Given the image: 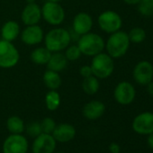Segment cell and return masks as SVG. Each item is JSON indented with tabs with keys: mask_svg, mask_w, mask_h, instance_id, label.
Wrapping results in <instances>:
<instances>
[{
	"mask_svg": "<svg viewBox=\"0 0 153 153\" xmlns=\"http://www.w3.org/2000/svg\"><path fill=\"white\" fill-rule=\"evenodd\" d=\"M130 45L131 42L128 37V33L119 30L110 34L105 42V48L107 54L113 59H119L127 53Z\"/></svg>",
	"mask_w": 153,
	"mask_h": 153,
	"instance_id": "6da1fadb",
	"label": "cell"
},
{
	"mask_svg": "<svg viewBox=\"0 0 153 153\" xmlns=\"http://www.w3.org/2000/svg\"><path fill=\"white\" fill-rule=\"evenodd\" d=\"M71 42V34L64 28H54L44 37L45 47L51 52L65 50Z\"/></svg>",
	"mask_w": 153,
	"mask_h": 153,
	"instance_id": "7a4b0ae2",
	"label": "cell"
},
{
	"mask_svg": "<svg viewBox=\"0 0 153 153\" xmlns=\"http://www.w3.org/2000/svg\"><path fill=\"white\" fill-rule=\"evenodd\" d=\"M76 45L79 46L82 54L94 57L103 52L105 42L99 34L89 32L86 34L80 35Z\"/></svg>",
	"mask_w": 153,
	"mask_h": 153,
	"instance_id": "3957f363",
	"label": "cell"
},
{
	"mask_svg": "<svg viewBox=\"0 0 153 153\" xmlns=\"http://www.w3.org/2000/svg\"><path fill=\"white\" fill-rule=\"evenodd\" d=\"M90 66L93 75L97 76L98 79H105L109 78L114 70V59L105 52H101L94 56Z\"/></svg>",
	"mask_w": 153,
	"mask_h": 153,
	"instance_id": "277c9868",
	"label": "cell"
},
{
	"mask_svg": "<svg viewBox=\"0 0 153 153\" xmlns=\"http://www.w3.org/2000/svg\"><path fill=\"white\" fill-rule=\"evenodd\" d=\"M19 59V51L11 42L0 40V68H14L18 63Z\"/></svg>",
	"mask_w": 153,
	"mask_h": 153,
	"instance_id": "5b68a950",
	"label": "cell"
},
{
	"mask_svg": "<svg viewBox=\"0 0 153 153\" xmlns=\"http://www.w3.org/2000/svg\"><path fill=\"white\" fill-rule=\"evenodd\" d=\"M97 23L100 29L106 33H113L121 30L123 26V19L115 11H104L98 16Z\"/></svg>",
	"mask_w": 153,
	"mask_h": 153,
	"instance_id": "8992f818",
	"label": "cell"
},
{
	"mask_svg": "<svg viewBox=\"0 0 153 153\" xmlns=\"http://www.w3.org/2000/svg\"><path fill=\"white\" fill-rule=\"evenodd\" d=\"M42 8V17L51 25H59L65 19V11L59 3L47 1Z\"/></svg>",
	"mask_w": 153,
	"mask_h": 153,
	"instance_id": "52a82bcc",
	"label": "cell"
},
{
	"mask_svg": "<svg viewBox=\"0 0 153 153\" xmlns=\"http://www.w3.org/2000/svg\"><path fill=\"white\" fill-rule=\"evenodd\" d=\"M132 78L134 81L140 85L146 86L153 80V65L148 60L139 61L133 68Z\"/></svg>",
	"mask_w": 153,
	"mask_h": 153,
	"instance_id": "ba28073f",
	"label": "cell"
},
{
	"mask_svg": "<svg viewBox=\"0 0 153 153\" xmlns=\"http://www.w3.org/2000/svg\"><path fill=\"white\" fill-rule=\"evenodd\" d=\"M136 97V90L133 85L128 81L118 83L114 90V97L115 101L122 105L131 104Z\"/></svg>",
	"mask_w": 153,
	"mask_h": 153,
	"instance_id": "9c48e42d",
	"label": "cell"
},
{
	"mask_svg": "<svg viewBox=\"0 0 153 153\" xmlns=\"http://www.w3.org/2000/svg\"><path fill=\"white\" fill-rule=\"evenodd\" d=\"M28 150V141L21 134H11L3 144L4 153H26Z\"/></svg>",
	"mask_w": 153,
	"mask_h": 153,
	"instance_id": "30bf717a",
	"label": "cell"
},
{
	"mask_svg": "<svg viewBox=\"0 0 153 153\" xmlns=\"http://www.w3.org/2000/svg\"><path fill=\"white\" fill-rule=\"evenodd\" d=\"M132 129L138 134L148 135L153 132V113L143 112L132 121Z\"/></svg>",
	"mask_w": 153,
	"mask_h": 153,
	"instance_id": "8fae6325",
	"label": "cell"
},
{
	"mask_svg": "<svg viewBox=\"0 0 153 153\" xmlns=\"http://www.w3.org/2000/svg\"><path fill=\"white\" fill-rule=\"evenodd\" d=\"M56 148V140L51 134L42 132L35 137L33 143V153H53Z\"/></svg>",
	"mask_w": 153,
	"mask_h": 153,
	"instance_id": "7c38bea8",
	"label": "cell"
},
{
	"mask_svg": "<svg viewBox=\"0 0 153 153\" xmlns=\"http://www.w3.org/2000/svg\"><path fill=\"white\" fill-rule=\"evenodd\" d=\"M44 39L43 30L38 25H27L21 33L22 42L30 46H33L41 43Z\"/></svg>",
	"mask_w": 153,
	"mask_h": 153,
	"instance_id": "4fadbf2b",
	"label": "cell"
},
{
	"mask_svg": "<svg viewBox=\"0 0 153 153\" xmlns=\"http://www.w3.org/2000/svg\"><path fill=\"white\" fill-rule=\"evenodd\" d=\"M73 31L78 35H83L89 33L93 27V19L91 16L86 12L76 14L72 23Z\"/></svg>",
	"mask_w": 153,
	"mask_h": 153,
	"instance_id": "5bb4252c",
	"label": "cell"
},
{
	"mask_svg": "<svg viewBox=\"0 0 153 153\" xmlns=\"http://www.w3.org/2000/svg\"><path fill=\"white\" fill-rule=\"evenodd\" d=\"M21 18L25 25H38L42 18V8L36 3L27 4L23 9Z\"/></svg>",
	"mask_w": 153,
	"mask_h": 153,
	"instance_id": "9a60e30c",
	"label": "cell"
},
{
	"mask_svg": "<svg viewBox=\"0 0 153 153\" xmlns=\"http://www.w3.org/2000/svg\"><path fill=\"white\" fill-rule=\"evenodd\" d=\"M76 135V130L73 125L69 123H60L56 125L52 131V136L56 141L68 142L74 139Z\"/></svg>",
	"mask_w": 153,
	"mask_h": 153,
	"instance_id": "2e32d148",
	"label": "cell"
},
{
	"mask_svg": "<svg viewBox=\"0 0 153 153\" xmlns=\"http://www.w3.org/2000/svg\"><path fill=\"white\" fill-rule=\"evenodd\" d=\"M105 111V105L98 100H92L87 103L83 107V115L88 120H97L100 118Z\"/></svg>",
	"mask_w": 153,
	"mask_h": 153,
	"instance_id": "e0dca14e",
	"label": "cell"
},
{
	"mask_svg": "<svg viewBox=\"0 0 153 153\" xmlns=\"http://www.w3.org/2000/svg\"><path fill=\"white\" fill-rule=\"evenodd\" d=\"M0 33L3 40L12 42L17 39L20 33V25L16 21L9 20L3 25Z\"/></svg>",
	"mask_w": 153,
	"mask_h": 153,
	"instance_id": "ac0fdd59",
	"label": "cell"
},
{
	"mask_svg": "<svg viewBox=\"0 0 153 153\" xmlns=\"http://www.w3.org/2000/svg\"><path fill=\"white\" fill-rule=\"evenodd\" d=\"M68 64V59L65 56V54L58 52L51 53V56L47 63V68L50 70H53L56 72H59L63 70Z\"/></svg>",
	"mask_w": 153,
	"mask_h": 153,
	"instance_id": "d6986e66",
	"label": "cell"
},
{
	"mask_svg": "<svg viewBox=\"0 0 153 153\" xmlns=\"http://www.w3.org/2000/svg\"><path fill=\"white\" fill-rule=\"evenodd\" d=\"M43 83L50 90H57L61 85V78L59 72L53 70H46L42 76Z\"/></svg>",
	"mask_w": 153,
	"mask_h": 153,
	"instance_id": "ffe728a7",
	"label": "cell"
},
{
	"mask_svg": "<svg viewBox=\"0 0 153 153\" xmlns=\"http://www.w3.org/2000/svg\"><path fill=\"white\" fill-rule=\"evenodd\" d=\"M51 51H50L46 47H39L34 49L31 53V59L33 63L38 65L47 64L51 56Z\"/></svg>",
	"mask_w": 153,
	"mask_h": 153,
	"instance_id": "44dd1931",
	"label": "cell"
},
{
	"mask_svg": "<svg viewBox=\"0 0 153 153\" xmlns=\"http://www.w3.org/2000/svg\"><path fill=\"white\" fill-rule=\"evenodd\" d=\"M99 88H100L99 80L94 75L88 76V78H85L82 82L83 91L87 95H89V96H93L97 94L99 90Z\"/></svg>",
	"mask_w": 153,
	"mask_h": 153,
	"instance_id": "7402d4cb",
	"label": "cell"
},
{
	"mask_svg": "<svg viewBox=\"0 0 153 153\" xmlns=\"http://www.w3.org/2000/svg\"><path fill=\"white\" fill-rule=\"evenodd\" d=\"M7 128L13 134H21L25 131V123L19 116H11L7 121Z\"/></svg>",
	"mask_w": 153,
	"mask_h": 153,
	"instance_id": "603a6c76",
	"label": "cell"
},
{
	"mask_svg": "<svg viewBox=\"0 0 153 153\" xmlns=\"http://www.w3.org/2000/svg\"><path fill=\"white\" fill-rule=\"evenodd\" d=\"M45 105L48 110L55 111L60 105V96L57 90H50L45 96Z\"/></svg>",
	"mask_w": 153,
	"mask_h": 153,
	"instance_id": "cb8c5ba5",
	"label": "cell"
},
{
	"mask_svg": "<svg viewBox=\"0 0 153 153\" xmlns=\"http://www.w3.org/2000/svg\"><path fill=\"white\" fill-rule=\"evenodd\" d=\"M146 36H147L146 32L141 27H134L131 29V31L128 33V37H129L130 42L135 44L144 42V40L146 39Z\"/></svg>",
	"mask_w": 153,
	"mask_h": 153,
	"instance_id": "d4e9b609",
	"label": "cell"
},
{
	"mask_svg": "<svg viewBox=\"0 0 153 153\" xmlns=\"http://www.w3.org/2000/svg\"><path fill=\"white\" fill-rule=\"evenodd\" d=\"M138 6L139 13L146 17L153 16V0H140Z\"/></svg>",
	"mask_w": 153,
	"mask_h": 153,
	"instance_id": "484cf974",
	"label": "cell"
},
{
	"mask_svg": "<svg viewBox=\"0 0 153 153\" xmlns=\"http://www.w3.org/2000/svg\"><path fill=\"white\" fill-rule=\"evenodd\" d=\"M81 54L82 53H81L78 45H70V46H68L66 48L65 56H66L67 59L69 61L78 60L80 58Z\"/></svg>",
	"mask_w": 153,
	"mask_h": 153,
	"instance_id": "4316f807",
	"label": "cell"
},
{
	"mask_svg": "<svg viewBox=\"0 0 153 153\" xmlns=\"http://www.w3.org/2000/svg\"><path fill=\"white\" fill-rule=\"evenodd\" d=\"M41 127H42V132L51 134L52 131H54L55 127H56V123L52 118L46 117L41 122Z\"/></svg>",
	"mask_w": 153,
	"mask_h": 153,
	"instance_id": "83f0119b",
	"label": "cell"
},
{
	"mask_svg": "<svg viewBox=\"0 0 153 153\" xmlns=\"http://www.w3.org/2000/svg\"><path fill=\"white\" fill-rule=\"evenodd\" d=\"M26 132L28 135H30L31 137H37L38 135H40L42 131V127H41V123L38 122H33L31 123L30 124L27 125L26 127Z\"/></svg>",
	"mask_w": 153,
	"mask_h": 153,
	"instance_id": "f1b7e54d",
	"label": "cell"
},
{
	"mask_svg": "<svg viewBox=\"0 0 153 153\" xmlns=\"http://www.w3.org/2000/svg\"><path fill=\"white\" fill-rule=\"evenodd\" d=\"M79 74L83 76V78H88V76H90L93 75L92 72V68L90 65H84L79 68Z\"/></svg>",
	"mask_w": 153,
	"mask_h": 153,
	"instance_id": "f546056e",
	"label": "cell"
},
{
	"mask_svg": "<svg viewBox=\"0 0 153 153\" xmlns=\"http://www.w3.org/2000/svg\"><path fill=\"white\" fill-rule=\"evenodd\" d=\"M109 150L111 153H120V150H121V148L120 146L115 143V142H112L110 145H109Z\"/></svg>",
	"mask_w": 153,
	"mask_h": 153,
	"instance_id": "4dcf8cb0",
	"label": "cell"
},
{
	"mask_svg": "<svg viewBox=\"0 0 153 153\" xmlns=\"http://www.w3.org/2000/svg\"><path fill=\"white\" fill-rule=\"evenodd\" d=\"M147 87V92L149 93V95L150 97H153V80H151L148 85H146Z\"/></svg>",
	"mask_w": 153,
	"mask_h": 153,
	"instance_id": "1f68e13d",
	"label": "cell"
},
{
	"mask_svg": "<svg viewBox=\"0 0 153 153\" xmlns=\"http://www.w3.org/2000/svg\"><path fill=\"white\" fill-rule=\"evenodd\" d=\"M147 143L149 145V147L150 149H153V132L150 134H148V138H147Z\"/></svg>",
	"mask_w": 153,
	"mask_h": 153,
	"instance_id": "d6a6232c",
	"label": "cell"
},
{
	"mask_svg": "<svg viewBox=\"0 0 153 153\" xmlns=\"http://www.w3.org/2000/svg\"><path fill=\"white\" fill-rule=\"evenodd\" d=\"M123 1L125 4H127V5L134 6V5H138L140 0H123Z\"/></svg>",
	"mask_w": 153,
	"mask_h": 153,
	"instance_id": "836d02e7",
	"label": "cell"
},
{
	"mask_svg": "<svg viewBox=\"0 0 153 153\" xmlns=\"http://www.w3.org/2000/svg\"><path fill=\"white\" fill-rule=\"evenodd\" d=\"M47 1L53 2V3H59V1H61V0H47Z\"/></svg>",
	"mask_w": 153,
	"mask_h": 153,
	"instance_id": "e575fe53",
	"label": "cell"
},
{
	"mask_svg": "<svg viewBox=\"0 0 153 153\" xmlns=\"http://www.w3.org/2000/svg\"><path fill=\"white\" fill-rule=\"evenodd\" d=\"M27 4H31V3H35V0H26Z\"/></svg>",
	"mask_w": 153,
	"mask_h": 153,
	"instance_id": "d590c367",
	"label": "cell"
},
{
	"mask_svg": "<svg viewBox=\"0 0 153 153\" xmlns=\"http://www.w3.org/2000/svg\"><path fill=\"white\" fill-rule=\"evenodd\" d=\"M58 153H65V152H58Z\"/></svg>",
	"mask_w": 153,
	"mask_h": 153,
	"instance_id": "8d00e7d4",
	"label": "cell"
}]
</instances>
